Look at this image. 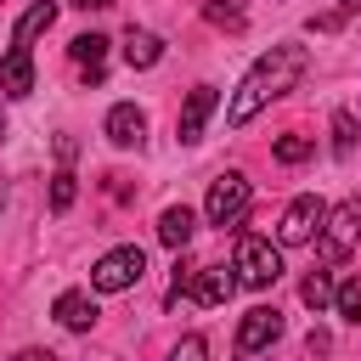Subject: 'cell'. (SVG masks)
<instances>
[{"instance_id":"cell-3","label":"cell","mask_w":361,"mask_h":361,"mask_svg":"<svg viewBox=\"0 0 361 361\" xmlns=\"http://www.w3.org/2000/svg\"><path fill=\"white\" fill-rule=\"evenodd\" d=\"M141 271H147V254H141L135 243H118V248H107V254L90 265V288H96V293H124V288L141 282Z\"/></svg>"},{"instance_id":"cell-10","label":"cell","mask_w":361,"mask_h":361,"mask_svg":"<svg viewBox=\"0 0 361 361\" xmlns=\"http://www.w3.org/2000/svg\"><path fill=\"white\" fill-rule=\"evenodd\" d=\"M107 141L113 147H141L147 141V113L135 107V102H118V107H107Z\"/></svg>"},{"instance_id":"cell-1","label":"cell","mask_w":361,"mask_h":361,"mask_svg":"<svg viewBox=\"0 0 361 361\" xmlns=\"http://www.w3.org/2000/svg\"><path fill=\"white\" fill-rule=\"evenodd\" d=\"M305 73H310V51H305V45H271V51L243 73V85L231 90V102H226V124H231V130H243L265 102L288 96Z\"/></svg>"},{"instance_id":"cell-16","label":"cell","mask_w":361,"mask_h":361,"mask_svg":"<svg viewBox=\"0 0 361 361\" xmlns=\"http://www.w3.org/2000/svg\"><path fill=\"white\" fill-rule=\"evenodd\" d=\"M203 17H209L214 28L243 34V28H248V0H203Z\"/></svg>"},{"instance_id":"cell-19","label":"cell","mask_w":361,"mask_h":361,"mask_svg":"<svg viewBox=\"0 0 361 361\" xmlns=\"http://www.w3.org/2000/svg\"><path fill=\"white\" fill-rule=\"evenodd\" d=\"M333 152L338 158L355 152V113H333Z\"/></svg>"},{"instance_id":"cell-6","label":"cell","mask_w":361,"mask_h":361,"mask_svg":"<svg viewBox=\"0 0 361 361\" xmlns=\"http://www.w3.org/2000/svg\"><path fill=\"white\" fill-rule=\"evenodd\" d=\"M322 220H327V203H322L316 192H305V197H293V203L282 209V220H276V243H282V248H299V243L322 237Z\"/></svg>"},{"instance_id":"cell-7","label":"cell","mask_w":361,"mask_h":361,"mask_svg":"<svg viewBox=\"0 0 361 361\" xmlns=\"http://www.w3.org/2000/svg\"><path fill=\"white\" fill-rule=\"evenodd\" d=\"M282 338V310L276 305H254L243 322H237V350H265Z\"/></svg>"},{"instance_id":"cell-8","label":"cell","mask_w":361,"mask_h":361,"mask_svg":"<svg viewBox=\"0 0 361 361\" xmlns=\"http://www.w3.org/2000/svg\"><path fill=\"white\" fill-rule=\"evenodd\" d=\"M214 85H197V90H186V102H180V118H175V135L192 147L197 135H203V124H209V113H214Z\"/></svg>"},{"instance_id":"cell-24","label":"cell","mask_w":361,"mask_h":361,"mask_svg":"<svg viewBox=\"0 0 361 361\" xmlns=\"http://www.w3.org/2000/svg\"><path fill=\"white\" fill-rule=\"evenodd\" d=\"M68 6H79V11H107L113 0H68Z\"/></svg>"},{"instance_id":"cell-25","label":"cell","mask_w":361,"mask_h":361,"mask_svg":"<svg viewBox=\"0 0 361 361\" xmlns=\"http://www.w3.org/2000/svg\"><path fill=\"white\" fill-rule=\"evenodd\" d=\"M11 361H56L51 350H23V355H11Z\"/></svg>"},{"instance_id":"cell-14","label":"cell","mask_w":361,"mask_h":361,"mask_svg":"<svg viewBox=\"0 0 361 361\" xmlns=\"http://www.w3.org/2000/svg\"><path fill=\"white\" fill-rule=\"evenodd\" d=\"M124 62H130V68H158V62H164V39H158L152 28H135V23H130V28H124Z\"/></svg>"},{"instance_id":"cell-9","label":"cell","mask_w":361,"mask_h":361,"mask_svg":"<svg viewBox=\"0 0 361 361\" xmlns=\"http://www.w3.org/2000/svg\"><path fill=\"white\" fill-rule=\"evenodd\" d=\"M0 90H6V96H28V90H34V45L11 39V51H6V62H0Z\"/></svg>"},{"instance_id":"cell-22","label":"cell","mask_w":361,"mask_h":361,"mask_svg":"<svg viewBox=\"0 0 361 361\" xmlns=\"http://www.w3.org/2000/svg\"><path fill=\"white\" fill-rule=\"evenodd\" d=\"M169 361H209V338H203V333H186V338L169 350Z\"/></svg>"},{"instance_id":"cell-28","label":"cell","mask_w":361,"mask_h":361,"mask_svg":"<svg viewBox=\"0 0 361 361\" xmlns=\"http://www.w3.org/2000/svg\"><path fill=\"white\" fill-rule=\"evenodd\" d=\"M0 203H6V186H0Z\"/></svg>"},{"instance_id":"cell-5","label":"cell","mask_w":361,"mask_h":361,"mask_svg":"<svg viewBox=\"0 0 361 361\" xmlns=\"http://www.w3.org/2000/svg\"><path fill=\"white\" fill-rule=\"evenodd\" d=\"M237 282L243 288H271L282 276V254L265 243V237H237V259H231Z\"/></svg>"},{"instance_id":"cell-17","label":"cell","mask_w":361,"mask_h":361,"mask_svg":"<svg viewBox=\"0 0 361 361\" xmlns=\"http://www.w3.org/2000/svg\"><path fill=\"white\" fill-rule=\"evenodd\" d=\"M299 293H305V305H310V310H327V305H333V293H338V288H333V276H327V271H310V276H305V288H299Z\"/></svg>"},{"instance_id":"cell-12","label":"cell","mask_w":361,"mask_h":361,"mask_svg":"<svg viewBox=\"0 0 361 361\" xmlns=\"http://www.w3.org/2000/svg\"><path fill=\"white\" fill-rule=\"evenodd\" d=\"M51 316H56L68 333H90V327H96V299H90L85 288H68V293H56Z\"/></svg>"},{"instance_id":"cell-23","label":"cell","mask_w":361,"mask_h":361,"mask_svg":"<svg viewBox=\"0 0 361 361\" xmlns=\"http://www.w3.org/2000/svg\"><path fill=\"white\" fill-rule=\"evenodd\" d=\"M73 152H79V141H73V135H56V158H62V164H73Z\"/></svg>"},{"instance_id":"cell-27","label":"cell","mask_w":361,"mask_h":361,"mask_svg":"<svg viewBox=\"0 0 361 361\" xmlns=\"http://www.w3.org/2000/svg\"><path fill=\"white\" fill-rule=\"evenodd\" d=\"M0 141H6V113H0Z\"/></svg>"},{"instance_id":"cell-4","label":"cell","mask_w":361,"mask_h":361,"mask_svg":"<svg viewBox=\"0 0 361 361\" xmlns=\"http://www.w3.org/2000/svg\"><path fill=\"white\" fill-rule=\"evenodd\" d=\"M361 243V197H344L338 209H327L322 220V259L327 265H344Z\"/></svg>"},{"instance_id":"cell-15","label":"cell","mask_w":361,"mask_h":361,"mask_svg":"<svg viewBox=\"0 0 361 361\" xmlns=\"http://www.w3.org/2000/svg\"><path fill=\"white\" fill-rule=\"evenodd\" d=\"M192 231H197V214H192L186 203H175V209L158 214V243H164V248H186Z\"/></svg>"},{"instance_id":"cell-26","label":"cell","mask_w":361,"mask_h":361,"mask_svg":"<svg viewBox=\"0 0 361 361\" xmlns=\"http://www.w3.org/2000/svg\"><path fill=\"white\" fill-rule=\"evenodd\" d=\"M338 6H344V11H350V6H361V0H338Z\"/></svg>"},{"instance_id":"cell-13","label":"cell","mask_w":361,"mask_h":361,"mask_svg":"<svg viewBox=\"0 0 361 361\" xmlns=\"http://www.w3.org/2000/svg\"><path fill=\"white\" fill-rule=\"evenodd\" d=\"M107 45H113L107 34H73V39H68V56H73V62L85 68V79H90V85L102 79V62H107Z\"/></svg>"},{"instance_id":"cell-2","label":"cell","mask_w":361,"mask_h":361,"mask_svg":"<svg viewBox=\"0 0 361 361\" xmlns=\"http://www.w3.org/2000/svg\"><path fill=\"white\" fill-rule=\"evenodd\" d=\"M248 203H254V186H248V175H243V169H220V175L209 180L203 214H209V226H220V231H237V226H243V214H248Z\"/></svg>"},{"instance_id":"cell-20","label":"cell","mask_w":361,"mask_h":361,"mask_svg":"<svg viewBox=\"0 0 361 361\" xmlns=\"http://www.w3.org/2000/svg\"><path fill=\"white\" fill-rule=\"evenodd\" d=\"M333 310H338V316H350V322H361V282H338Z\"/></svg>"},{"instance_id":"cell-11","label":"cell","mask_w":361,"mask_h":361,"mask_svg":"<svg viewBox=\"0 0 361 361\" xmlns=\"http://www.w3.org/2000/svg\"><path fill=\"white\" fill-rule=\"evenodd\" d=\"M197 305H226L231 293H237V276L226 271V265H197L192 271V288H186Z\"/></svg>"},{"instance_id":"cell-21","label":"cell","mask_w":361,"mask_h":361,"mask_svg":"<svg viewBox=\"0 0 361 361\" xmlns=\"http://www.w3.org/2000/svg\"><path fill=\"white\" fill-rule=\"evenodd\" d=\"M310 158V135H282L276 141V164H305Z\"/></svg>"},{"instance_id":"cell-18","label":"cell","mask_w":361,"mask_h":361,"mask_svg":"<svg viewBox=\"0 0 361 361\" xmlns=\"http://www.w3.org/2000/svg\"><path fill=\"white\" fill-rule=\"evenodd\" d=\"M73 197H79V180H73V169H56V175H51V209L62 214V209H73Z\"/></svg>"}]
</instances>
